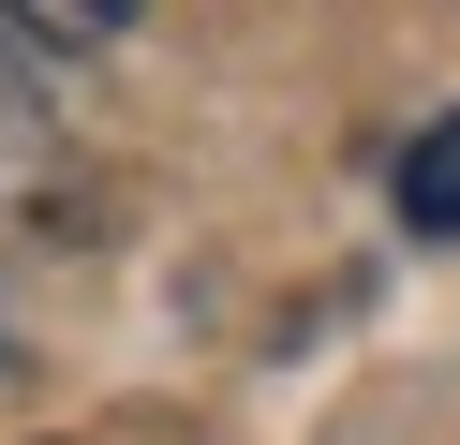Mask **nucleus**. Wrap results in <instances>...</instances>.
<instances>
[{"instance_id":"nucleus-2","label":"nucleus","mask_w":460,"mask_h":445,"mask_svg":"<svg viewBox=\"0 0 460 445\" xmlns=\"http://www.w3.org/2000/svg\"><path fill=\"white\" fill-rule=\"evenodd\" d=\"M45 148H60V134H45V89H31V45L0 30V193H31V178H45Z\"/></svg>"},{"instance_id":"nucleus-1","label":"nucleus","mask_w":460,"mask_h":445,"mask_svg":"<svg viewBox=\"0 0 460 445\" xmlns=\"http://www.w3.org/2000/svg\"><path fill=\"white\" fill-rule=\"evenodd\" d=\"M401 223H416V237H460V104L416 119V148H401Z\"/></svg>"},{"instance_id":"nucleus-3","label":"nucleus","mask_w":460,"mask_h":445,"mask_svg":"<svg viewBox=\"0 0 460 445\" xmlns=\"http://www.w3.org/2000/svg\"><path fill=\"white\" fill-rule=\"evenodd\" d=\"M134 15H149V0H0V30H15V45H119Z\"/></svg>"}]
</instances>
